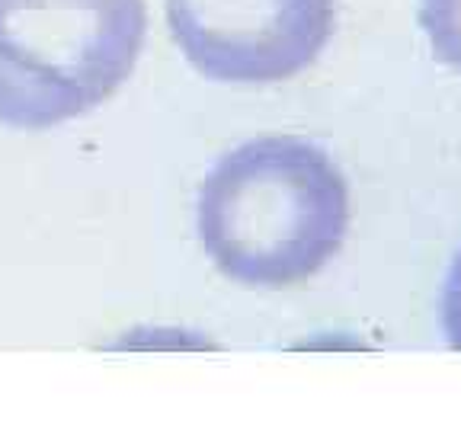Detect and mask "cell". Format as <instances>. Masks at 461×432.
Returning <instances> with one entry per match:
<instances>
[{
	"mask_svg": "<svg viewBox=\"0 0 461 432\" xmlns=\"http://www.w3.org/2000/svg\"><path fill=\"white\" fill-rule=\"evenodd\" d=\"M349 189L302 138H257L224 154L199 189V240L228 279L250 288L304 282L343 247Z\"/></svg>",
	"mask_w": 461,
	"mask_h": 432,
	"instance_id": "obj_1",
	"label": "cell"
},
{
	"mask_svg": "<svg viewBox=\"0 0 461 432\" xmlns=\"http://www.w3.org/2000/svg\"><path fill=\"white\" fill-rule=\"evenodd\" d=\"M144 36V0H0V125L39 131L103 106Z\"/></svg>",
	"mask_w": 461,
	"mask_h": 432,
	"instance_id": "obj_2",
	"label": "cell"
},
{
	"mask_svg": "<svg viewBox=\"0 0 461 432\" xmlns=\"http://www.w3.org/2000/svg\"><path fill=\"white\" fill-rule=\"evenodd\" d=\"M333 0H167L186 61L221 84H279L330 42Z\"/></svg>",
	"mask_w": 461,
	"mask_h": 432,
	"instance_id": "obj_3",
	"label": "cell"
},
{
	"mask_svg": "<svg viewBox=\"0 0 461 432\" xmlns=\"http://www.w3.org/2000/svg\"><path fill=\"white\" fill-rule=\"evenodd\" d=\"M420 22L436 61L461 74V0H420Z\"/></svg>",
	"mask_w": 461,
	"mask_h": 432,
	"instance_id": "obj_4",
	"label": "cell"
},
{
	"mask_svg": "<svg viewBox=\"0 0 461 432\" xmlns=\"http://www.w3.org/2000/svg\"><path fill=\"white\" fill-rule=\"evenodd\" d=\"M442 324L452 349H461V253L448 269L446 288H442Z\"/></svg>",
	"mask_w": 461,
	"mask_h": 432,
	"instance_id": "obj_5",
	"label": "cell"
}]
</instances>
